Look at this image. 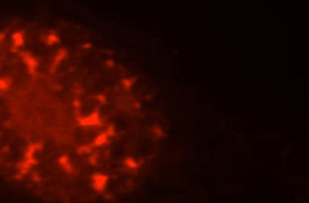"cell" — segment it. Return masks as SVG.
I'll return each instance as SVG.
<instances>
[{"mask_svg":"<svg viewBox=\"0 0 309 203\" xmlns=\"http://www.w3.org/2000/svg\"><path fill=\"white\" fill-rule=\"evenodd\" d=\"M68 55V51L66 48L61 47L57 50L51 61L50 66L49 72L50 74H54L57 71L59 66L61 64L62 62L66 58Z\"/></svg>","mask_w":309,"mask_h":203,"instance_id":"obj_5","label":"cell"},{"mask_svg":"<svg viewBox=\"0 0 309 203\" xmlns=\"http://www.w3.org/2000/svg\"><path fill=\"white\" fill-rule=\"evenodd\" d=\"M57 163L60 166L63 172L68 175H72L74 172V168L71 163L70 157L66 154H62L57 159Z\"/></svg>","mask_w":309,"mask_h":203,"instance_id":"obj_7","label":"cell"},{"mask_svg":"<svg viewBox=\"0 0 309 203\" xmlns=\"http://www.w3.org/2000/svg\"><path fill=\"white\" fill-rule=\"evenodd\" d=\"M91 46L92 44L91 43H90V42H86V43H84L81 44V48H82L83 50H87L90 49Z\"/></svg>","mask_w":309,"mask_h":203,"instance_id":"obj_20","label":"cell"},{"mask_svg":"<svg viewBox=\"0 0 309 203\" xmlns=\"http://www.w3.org/2000/svg\"><path fill=\"white\" fill-rule=\"evenodd\" d=\"M43 42L47 46H54L60 43V37L57 32L51 31L44 36Z\"/></svg>","mask_w":309,"mask_h":203,"instance_id":"obj_8","label":"cell"},{"mask_svg":"<svg viewBox=\"0 0 309 203\" xmlns=\"http://www.w3.org/2000/svg\"><path fill=\"white\" fill-rule=\"evenodd\" d=\"M72 105L76 111H80V110H81V107H82V103H81V100L77 98V99H74V101H73Z\"/></svg>","mask_w":309,"mask_h":203,"instance_id":"obj_17","label":"cell"},{"mask_svg":"<svg viewBox=\"0 0 309 203\" xmlns=\"http://www.w3.org/2000/svg\"><path fill=\"white\" fill-rule=\"evenodd\" d=\"M109 181V177L104 172H97L91 175L92 189L97 192H102L107 188Z\"/></svg>","mask_w":309,"mask_h":203,"instance_id":"obj_4","label":"cell"},{"mask_svg":"<svg viewBox=\"0 0 309 203\" xmlns=\"http://www.w3.org/2000/svg\"><path fill=\"white\" fill-rule=\"evenodd\" d=\"M11 80L9 77H0V90L6 91L10 88Z\"/></svg>","mask_w":309,"mask_h":203,"instance_id":"obj_13","label":"cell"},{"mask_svg":"<svg viewBox=\"0 0 309 203\" xmlns=\"http://www.w3.org/2000/svg\"><path fill=\"white\" fill-rule=\"evenodd\" d=\"M134 77H125L121 80V85H122V88L125 90H128L133 87L134 84Z\"/></svg>","mask_w":309,"mask_h":203,"instance_id":"obj_12","label":"cell"},{"mask_svg":"<svg viewBox=\"0 0 309 203\" xmlns=\"http://www.w3.org/2000/svg\"><path fill=\"white\" fill-rule=\"evenodd\" d=\"M105 133L110 138L116 136V128L114 125H110L106 128Z\"/></svg>","mask_w":309,"mask_h":203,"instance_id":"obj_15","label":"cell"},{"mask_svg":"<svg viewBox=\"0 0 309 203\" xmlns=\"http://www.w3.org/2000/svg\"><path fill=\"white\" fill-rule=\"evenodd\" d=\"M123 164L125 165V167L128 170H136L139 168V164L138 162L135 160L134 158L131 157H126L125 159H124Z\"/></svg>","mask_w":309,"mask_h":203,"instance_id":"obj_10","label":"cell"},{"mask_svg":"<svg viewBox=\"0 0 309 203\" xmlns=\"http://www.w3.org/2000/svg\"><path fill=\"white\" fill-rule=\"evenodd\" d=\"M95 98H96V101H98L100 104H101V105H104L107 101V96H106L104 94L102 93L98 94L96 95V97H95Z\"/></svg>","mask_w":309,"mask_h":203,"instance_id":"obj_16","label":"cell"},{"mask_svg":"<svg viewBox=\"0 0 309 203\" xmlns=\"http://www.w3.org/2000/svg\"><path fill=\"white\" fill-rule=\"evenodd\" d=\"M20 57L26 67L29 75L33 78H35L37 75V70L39 67V61L37 58L31 53L27 51L20 52Z\"/></svg>","mask_w":309,"mask_h":203,"instance_id":"obj_2","label":"cell"},{"mask_svg":"<svg viewBox=\"0 0 309 203\" xmlns=\"http://www.w3.org/2000/svg\"><path fill=\"white\" fill-rule=\"evenodd\" d=\"M93 151V146L91 145H84L79 146L76 149V153L78 155H84V154H89Z\"/></svg>","mask_w":309,"mask_h":203,"instance_id":"obj_11","label":"cell"},{"mask_svg":"<svg viewBox=\"0 0 309 203\" xmlns=\"http://www.w3.org/2000/svg\"><path fill=\"white\" fill-rule=\"evenodd\" d=\"M38 164V159L35 156L33 157H23V160L19 162L18 166V173L14 176V179L19 180L23 178L33 166Z\"/></svg>","mask_w":309,"mask_h":203,"instance_id":"obj_3","label":"cell"},{"mask_svg":"<svg viewBox=\"0 0 309 203\" xmlns=\"http://www.w3.org/2000/svg\"><path fill=\"white\" fill-rule=\"evenodd\" d=\"M11 40V51L13 53H16L19 48L22 47L25 44V33L22 31H16L12 34Z\"/></svg>","mask_w":309,"mask_h":203,"instance_id":"obj_6","label":"cell"},{"mask_svg":"<svg viewBox=\"0 0 309 203\" xmlns=\"http://www.w3.org/2000/svg\"><path fill=\"white\" fill-rule=\"evenodd\" d=\"M6 38V33L4 31L0 32V43H2Z\"/></svg>","mask_w":309,"mask_h":203,"instance_id":"obj_21","label":"cell"},{"mask_svg":"<svg viewBox=\"0 0 309 203\" xmlns=\"http://www.w3.org/2000/svg\"><path fill=\"white\" fill-rule=\"evenodd\" d=\"M90 154V155L87 157V163H88L89 165H93V166L97 165L98 163V161H99V155H98V154H96V153H94V154Z\"/></svg>","mask_w":309,"mask_h":203,"instance_id":"obj_14","label":"cell"},{"mask_svg":"<svg viewBox=\"0 0 309 203\" xmlns=\"http://www.w3.org/2000/svg\"><path fill=\"white\" fill-rule=\"evenodd\" d=\"M31 179L33 182L39 183L42 181V177L40 175V173L37 172H34L31 175Z\"/></svg>","mask_w":309,"mask_h":203,"instance_id":"obj_18","label":"cell"},{"mask_svg":"<svg viewBox=\"0 0 309 203\" xmlns=\"http://www.w3.org/2000/svg\"><path fill=\"white\" fill-rule=\"evenodd\" d=\"M77 125L81 127H101L102 126L103 121L101 119V114L98 110L92 111L89 114L86 116H77Z\"/></svg>","mask_w":309,"mask_h":203,"instance_id":"obj_1","label":"cell"},{"mask_svg":"<svg viewBox=\"0 0 309 203\" xmlns=\"http://www.w3.org/2000/svg\"><path fill=\"white\" fill-rule=\"evenodd\" d=\"M109 139L110 137L107 135V134L105 133V131L104 132H101L94 139V141H92L91 145L93 146V148H99V147H103L107 145V144L109 143Z\"/></svg>","mask_w":309,"mask_h":203,"instance_id":"obj_9","label":"cell"},{"mask_svg":"<svg viewBox=\"0 0 309 203\" xmlns=\"http://www.w3.org/2000/svg\"><path fill=\"white\" fill-rule=\"evenodd\" d=\"M104 65H105L106 67L108 68V69H113L116 64H115V62L113 60H111V59H107V60H106L105 62H104Z\"/></svg>","mask_w":309,"mask_h":203,"instance_id":"obj_19","label":"cell"}]
</instances>
